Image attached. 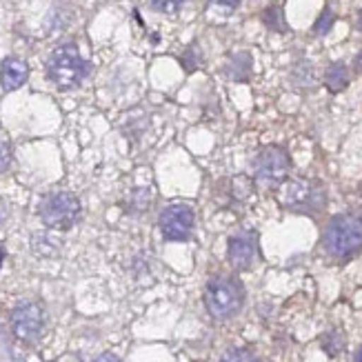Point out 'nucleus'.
<instances>
[{"label": "nucleus", "mask_w": 362, "mask_h": 362, "mask_svg": "<svg viewBox=\"0 0 362 362\" xmlns=\"http://www.w3.org/2000/svg\"><path fill=\"white\" fill-rule=\"evenodd\" d=\"M358 29H360V31H362V11H360V13H358Z\"/></svg>", "instance_id": "5701e85b"}, {"label": "nucleus", "mask_w": 362, "mask_h": 362, "mask_svg": "<svg viewBox=\"0 0 362 362\" xmlns=\"http://www.w3.org/2000/svg\"><path fill=\"white\" fill-rule=\"evenodd\" d=\"M89 74L87 60L78 54L74 45H62L47 60V76L60 89H74L81 85Z\"/></svg>", "instance_id": "f03ea898"}, {"label": "nucleus", "mask_w": 362, "mask_h": 362, "mask_svg": "<svg viewBox=\"0 0 362 362\" xmlns=\"http://www.w3.org/2000/svg\"><path fill=\"white\" fill-rule=\"evenodd\" d=\"M93 362H120L114 354H103V356H98Z\"/></svg>", "instance_id": "aec40b11"}, {"label": "nucleus", "mask_w": 362, "mask_h": 362, "mask_svg": "<svg viewBox=\"0 0 362 362\" xmlns=\"http://www.w3.org/2000/svg\"><path fill=\"white\" fill-rule=\"evenodd\" d=\"M229 262L235 267V269H249L251 262L256 258V240L254 235L249 233H238L229 238Z\"/></svg>", "instance_id": "1a4fd4ad"}, {"label": "nucleus", "mask_w": 362, "mask_h": 362, "mask_svg": "<svg viewBox=\"0 0 362 362\" xmlns=\"http://www.w3.org/2000/svg\"><path fill=\"white\" fill-rule=\"evenodd\" d=\"M356 362H362V344H360V349L356 351Z\"/></svg>", "instance_id": "4be33fe9"}, {"label": "nucleus", "mask_w": 362, "mask_h": 362, "mask_svg": "<svg viewBox=\"0 0 362 362\" xmlns=\"http://www.w3.org/2000/svg\"><path fill=\"white\" fill-rule=\"evenodd\" d=\"M11 329L16 338L36 340L42 332V309L34 303L18 305L11 313Z\"/></svg>", "instance_id": "6e6552de"}, {"label": "nucleus", "mask_w": 362, "mask_h": 362, "mask_svg": "<svg viewBox=\"0 0 362 362\" xmlns=\"http://www.w3.org/2000/svg\"><path fill=\"white\" fill-rule=\"evenodd\" d=\"M243 300H245V291L240 287V282L233 278L218 276L209 280L207 291H204V305H207V311L216 320H227L233 313H238Z\"/></svg>", "instance_id": "7ed1b4c3"}, {"label": "nucleus", "mask_w": 362, "mask_h": 362, "mask_svg": "<svg viewBox=\"0 0 362 362\" xmlns=\"http://www.w3.org/2000/svg\"><path fill=\"white\" fill-rule=\"evenodd\" d=\"M0 264H3V249H0Z\"/></svg>", "instance_id": "b1692460"}, {"label": "nucleus", "mask_w": 362, "mask_h": 362, "mask_svg": "<svg viewBox=\"0 0 362 362\" xmlns=\"http://www.w3.org/2000/svg\"><path fill=\"white\" fill-rule=\"evenodd\" d=\"M27 76H29V67L25 60L13 58V56L3 60V67H0V83H3L5 91H13V89L23 87Z\"/></svg>", "instance_id": "9d476101"}, {"label": "nucleus", "mask_w": 362, "mask_h": 362, "mask_svg": "<svg viewBox=\"0 0 362 362\" xmlns=\"http://www.w3.org/2000/svg\"><path fill=\"white\" fill-rule=\"evenodd\" d=\"M209 3L216 5V7H223V9H235L243 3V0H209Z\"/></svg>", "instance_id": "a211bd4d"}, {"label": "nucleus", "mask_w": 362, "mask_h": 362, "mask_svg": "<svg viewBox=\"0 0 362 362\" xmlns=\"http://www.w3.org/2000/svg\"><path fill=\"white\" fill-rule=\"evenodd\" d=\"M220 362H260V360L247 349H231L220 358Z\"/></svg>", "instance_id": "2eb2a0df"}, {"label": "nucleus", "mask_w": 362, "mask_h": 362, "mask_svg": "<svg viewBox=\"0 0 362 362\" xmlns=\"http://www.w3.org/2000/svg\"><path fill=\"white\" fill-rule=\"evenodd\" d=\"M194 229V209L187 204H171L160 214V231L167 240H187Z\"/></svg>", "instance_id": "0eeeda50"}, {"label": "nucleus", "mask_w": 362, "mask_h": 362, "mask_svg": "<svg viewBox=\"0 0 362 362\" xmlns=\"http://www.w3.org/2000/svg\"><path fill=\"white\" fill-rule=\"evenodd\" d=\"M262 21H264L267 27L274 29V31H287L285 18H282V9H280L278 5H274V7H269V9H264Z\"/></svg>", "instance_id": "f8f14e48"}, {"label": "nucleus", "mask_w": 362, "mask_h": 362, "mask_svg": "<svg viewBox=\"0 0 362 362\" xmlns=\"http://www.w3.org/2000/svg\"><path fill=\"white\" fill-rule=\"evenodd\" d=\"M9 163V147L5 140H0V169H5Z\"/></svg>", "instance_id": "6ab92c4d"}, {"label": "nucleus", "mask_w": 362, "mask_h": 362, "mask_svg": "<svg viewBox=\"0 0 362 362\" xmlns=\"http://www.w3.org/2000/svg\"><path fill=\"white\" fill-rule=\"evenodd\" d=\"M280 202L285 204L289 209L296 211H320L325 209V189L320 182H313V180H305V178H296L282 185L280 189Z\"/></svg>", "instance_id": "20e7f679"}, {"label": "nucleus", "mask_w": 362, "mask_h": 362, "mask_svg": "<svg viewBox=\"0 0 362 362\" xmlns=\"http://www.w3.org/2000/svg\"><path fill=\"white\" fill-rule=\"evenodd\" d=\"M344 347V338L340 332H329L325 338H322V349L329 354V356H338Z\"/></svg>", "instance_id": "ddd939ff"}, {"label": "nucleus", "mask_w": 362, "mask_h": 362, "mask_svg": "<svg viewBox=\"0 0 362 362\" xmlns=\"http://www.w3.org/2000/svg\"><path fill=\"white\" fill-rule=\"evenodd\" d=\"M322 245L329 256L349 258L362 249V218L356 214H340L329 220L322 233Z\"/></svg>", "instance_id": "f257e3e1"}, {"label": "nucleus", "mask_w": 362, "mask_h": 362, "mask_svg": "<svg viewBox=\"0 0 362 362\" xmlns=\"http://www.w3.org/2000/svg\"><path fill=\"white\" fill-rule=\"evenodd\" d=\"M356 69H358V71H362V52L356 56Z\"/></svg>", "instance_id": "412c9836"}, {"label": "nucleus", "mask_w": 362, "mask_h": 362, "mask_svg": "<svg viewBox=\"0 0 362 362\" xmlns=\"http://www.w3.org/2000/svg\"><path fill=\"white\" fill-rule=\"evenodd\" d=\"M334 23H336L334 11H332V9H325V11L320 13V18L316 21V25H313V31H316L318 36H325L327 31L334 27Z\"/></svg>", "instance_id": "4468645a"}, {"label": "nucleus", "mask_w": 362, "mask_h": 362, "mask_svg": "<svg viewBox=\"0 0 362 362\" xmlns=\"http://www.w3.org/2000/svg\"><path fill=\"white\" fill-rule=\"evenodd\" d=\"M78 216H81V202L69 192L47 196L40 204V218L49 229L65 231L76 225Z\"/></svg>", "instance_id": "39448f33"}, {"label": "nucleus", "mask_w": 362, "mask_h": 362, "mask_svg": "<svg viewBox=\"0 0 362 362\" xmlns=\"http://www.w3.org/2000/svg\"><path fill=\"white\" fill-rule=\"evenodd\" d=\"M325 85L332 93L342 91L344 87L349 85V69L342 65V62H334L329 65V69L325 71Z\"/></svg>", "instance_id": "9b49d317"}, {"label": "nucleus", "mask_w": 362, "mask_h": 362, "mask_svg": "<svg viewBox=\"0 0 362 362\" xmlns=\"http://www.w3.org/2000/svg\"><path fill=\"white\" fill-rule=\"evenodd\" d=\"M149 3H151L153 9H158L163 13H176L187 3V0H149Z\"/></svg>", "instance_id": "dca6fc26"}, {"label": "nucleus", "mask_w": 362, "mask_h": 362, "mask_svg": "<svg viewBox=\"0 0 362 362\" xmlns=\"http://www.w3.org/2000/svg\"><path fill=\"white\" fill-rule=\"evenodd\" d=\"M251 167H254V174L262 185L274 187V185H280L287 178L291 160H289V153L282 147L269 145V147H264L256 153Z\"/></svg>", "instance_id": "423d86ee"}, {"label": "nucleus", "mask_w": 362, "mask_h": 362, "mask_svg": "<svg viewBox=\"0 0 362 362\" xmlns=\"http://www.w3.org/2000/svg\"><path fill=\"white\" fill-rule=\"evenodd\" d=\"M249 60V54H238V56H235L231 62H233V67H235V71H231V78H233V81H247V78H249V74L247 71H243V62H247ZM231 67V69H233Z\"/></svg>", "instance_id": "f3484780"}]
</instances>
